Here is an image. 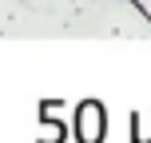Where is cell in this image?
<instances>
[{
    "label": "cell",
    "instance_id": "cell-1",
    "mask_svg": "<svg viewBox=\"0 0 151 143\" xmlns=\"http://www.w3.org/2000/svg\"><path fill=\"white\" fill-rule=\"evenodd\" d=\"M91 0H0V36H76L83 40V8Z\"/></svg>",
    "mask_w": 151,
    "mask_h": 143
},
{
    "label": "cell",
    "instance_id": "cell-5",
    "mask_svg": "<svg viewBox=\"0 0 151 143\" xmlns=\"http://www.w3.org/2000/svg\"><path fill=\"white\" fill-rule=\"evenodd\" d=\"M131 4H135V8H143V16L151 20V0H131Z\"/></svg>",
    "mask_w": 151,
    "mask_h": 143
},
{
    "label": "cell",
    "instance_id": "cell-4",
    "mask_svg": "<svg viewBox=\"0 0 151 143\" xmlns=\"http://www.w3.org/2000/svg\"><path fill=\"white\" fill-rule=\"evenodd\" d=\"M60 139H64L60 123H44V131H40V143H60Z\"/></svg>",
    "mask_w": 151,
    "mask_h": 143
},
{
    "label": "cell",
    "instance_id": "cell-3",
    "mask_svg": "<svg viewBox=\"0 0 151 143\" xmlns=\"http://www.w3.org/2000/svg\"><path fill=\"white\" fill-rule=\"evenodd\" d=\"M135 139L139 143H151V115H139V119H135Z\"/></svg>",
    "mask_w": 151,
    "mask_h": 143
},
{
    "label": "cell",
    "instance_id": "cell-2",
    "mask_svg": "<svg viewBox=\"0 0 151 143\" xmlns=\"http://www.w3.org/2000/svg\"><path fill=\"white\" fill-rule=\"evenodd\" d=\"M107 131V111L99 99H83L76 107V139L80 143H99Z\"/></svg>",
    "mask_w": 151,
    "mask_h": 143
}]
</instances>
